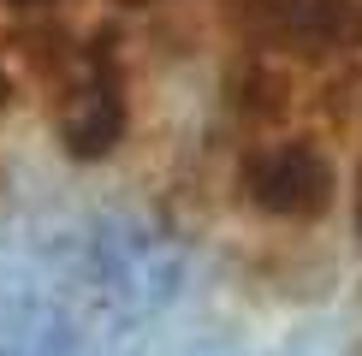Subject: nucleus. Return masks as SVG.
Wrapping results in <instances>:
<instances>
[{
	"label": "nucleus",
	"instance_id": "obj_5",
	"mask_svg": "<svg viewBox=\"0 0 362 356\" xmlns=\"http://www.w3.org/2000/svg\"><path fill=\"white\" fill-rule=\"evenodd\" d=\"M12 95H18V89H12V71H6V59H0V113L12 107Z\"/></svg>",
	"mask_w": 362,
	"mask_h": 356
},
{
	"label": "nucleus",
	"instance_id": "obj_2",
	"mask_svg": "<svg viewBox=\"0 0 362 356\" xmlns=\"http://www.w3.org/2000/svg\"><path fill=\"white\" fill-rule=\"evenodd\" d=\"M232 190L250 214L274 220V226H315L339 202V167L315 137L262 131V137H250L238 148Z\"/></svg>",
	"mask_w": 362,
	"mask_h": 356
},
{
	"label": "nucleus",
	"instance_id": "obj_4",
	"mask_svg": "<svg viewBox=\"0 0 362 356\" xmlns=\"http://www.w3.org/2000/svg\"><path fill=\"white\" fill-rule=\"evenodd\" d=\"M351 214H356V232H362V160H356V178H351Z\"/></svg>",
	"mask_w": 362,
	"mask_h": 356
},
{
	"label": "nucleus",
	"instance_id": "obj_3",
	"mask_svg": "<svg viewBox=\"0 0 362 356\" xmlns=\"http://www.w3.org/2000/svg\"><path fill=\"white\" fill-rule=\"evenodd\" d=\"M250 54L279 66H321L362 42V0H232Z\"/></svg>",
	"mask_w": 362,
	"mask_h": 356
},
{
	"label": "nucleus",
	"instance_id": "obj_7",
	"mask_svg": "<svg viewBox=\"0 0 362 356\" xmlns=\"http://www.w3.org/2000/svg\"><path fill=\"white\" fill-rule=\"evenodd\" d=\"M125 6H155V0H125Z\"/></svg>",
	"mask_w": 362,
	"mask_h": 356
},
{
	"label": "nucleus",
	"instance_id": "obj_6",
	"mask_svg": "<svg viewBox=\"0 0 362 356\" xmlns=\"http://www.w3.org/2000/svg\"><path fill=\"white\" fill-rule=\"evenodd\" d=\"M6 6H24V12H42V6H54V0H6Z\"/></svg>",
	"mask_w": 362,
	"mask_h": 356
},
{
	"label": "nucleus",
	"instance_id": "obj_1",
	"mask_svg": "<svg viewBox=\"0 0 362 356\" xmlns=\"http://www.w3.org/2000/svg\"><path fill=\"white\" fill-rule=\"evenodd\" d=\"M42 78L54 89V131L71 160H107L131 131V83L113 36H66L42 48Z\"/></svg>",
	"mask_w": 362,
	"mask_h": 356
}]
</instances>
